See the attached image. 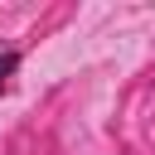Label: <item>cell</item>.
I'll return each instance as SVG.
<instances>
[{
  "label": "cell",
  "instance_id": "6da1fadb",
  "mask_svg": "<svg viewBox=\"0 0 155 155\" xmlns=\"http://www.w3.org/2000/svg\"><path fill=\"white\" fill-rule=\"evenodd\" d=\"M19 63H24V48H15V44H0V92H5L10 82H15Z\"/></svg>",
  "mask_w": 155,
  "mask_h": 155
}]
</instances>
